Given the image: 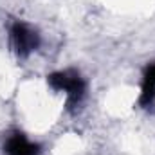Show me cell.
<instances>
[{
	"label": "cell",
	"mask_w": 155,
	"mask_h": 155,
	"mask_svg": "<svg viewBox=\"0 0 155 155\" xmlns=\"http://www.w3.org/2000/svg\"><path fill=\"white\" fill-rule=\"evenodd\" d=\"M49 85L58 90V92H65L67 99H69V105H78L81 103L83 96H85V81L83 78L79 76L78 72H72V71H61V72H54L47 78Z\"/></svg>",
	"instance_id": "1"
},
{
	"label": "cell",
	"mask_w": 155,
	"mask_h": 155,
	"mask_svg": "<svg viewBox=\"0 0 155 155\" xmlns=\"http://www.w3.org/2000/svg\"><path fill=\"white\" fill-rule=\"evenodd\" d=\"M11 41L18 56H29L33 51H36L40 45V38L36 31H33L25 24H13L11 27Z\"/></svg>",
	"instance_id": "2"
},
{
	"label": "cell",
	"mask_w": 155,
	"mask_h": 155,
	"mask_svg": "<svg viewBox=\"0 0 155 155\" xmlns=\"http://www.w3.org/2000/svg\"><path fill=\"white\" fill-rule=\"evenodd\" d=\"M5 153L7 155H38L40 146L31 143L22 134H13L5 141Z\"/></svg>",
	"instance_id": "3"
},
{
	"label": "cell",
	"mask_w": 155,
	"mask_h": 155,
	"mask_svg": "<svg viewBox=\"0 0 155 155\" xmlns=\"http://www.w3.org/2000/svg\"><path fill=\"white\" fill-rule=\"evenodd\" d=\"M155 101V63H152L143 76V87H141V105L150 107Z\"/></svg>",
	"instance_id": "4"
}]
</instances>
